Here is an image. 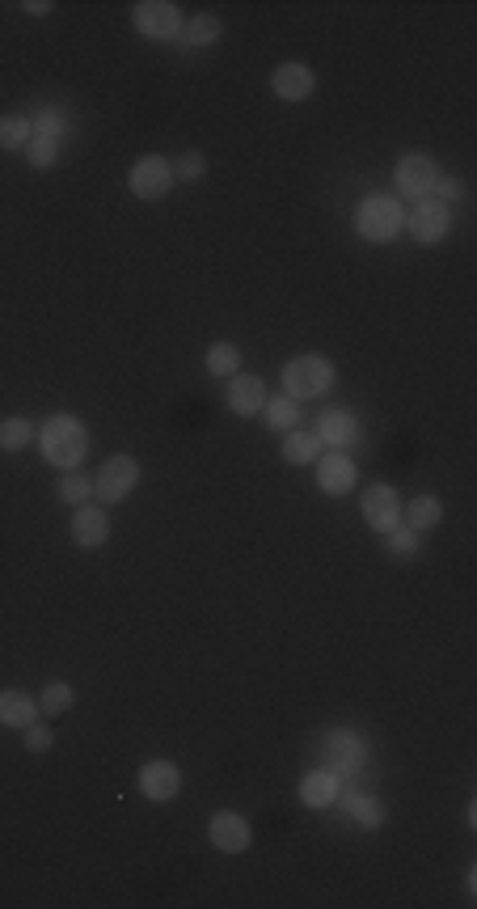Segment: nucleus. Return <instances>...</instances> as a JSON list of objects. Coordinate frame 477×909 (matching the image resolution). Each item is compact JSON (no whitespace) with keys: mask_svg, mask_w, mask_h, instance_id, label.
<instances>
[{"mask_svg":"<svg viewBox=\"0 0 477 909\" xmlns=\"http://www.w3.org/2000/svg\"><path fill=\"white\" fill-rule=\"evenodd\" d=\"M296 796H300V803H304V808H313V812H325V808H334V803H339V796H343V778L330 771V766H318V771H309L304 778H300Z\"/></svg>","mask_w":477,"mask_h":909,"instance_id":"nucleus-15","label":"nucleus"},{"mask_svg":"<svg viewBox=\"0 0 477 909\" xmlns=\"http://www.w3.org/2000/svg\"><path fill=\"white\" fill-rule=\"evenodd\" d=\"M38 453H43V462L55 466L59 474L80 469L85 453H89V428L68 411L43 419V428H38Z\"/></svg>","mask_w":477,"mask_h":909,"instance_id":"nucleus-1","label":"nucleus"},{"mask_svg":"<svg viewBox=\"0 0 477 909\" xmlns=\"http://www.w3.org/2000/svg\"><path fill=\"white\" fill-rule=\"evenodd\" d=\"M321 762L339 774V778L359 774L368 766V741H364L359 732H351V728H334V732H325V741H321Z\"/></svg>","mask_w":477,"mask_h":909,"instance_id":"nucleus-6","label":"nucleus"},{"mask_svg":"<svg viewBox=\"0 0 477 909\" xmlns=\"http://www.w3.org/2000/svg\"><path fill=\"white\" fill-rule=\"evenodd\" d=\"M334 381H339V368H334L325 356H318V352L292 356L288 364H284V373H279V386H284V393L296 398V402L325 398V393L334 389Z\"/></svg>","mask_w":477,"mask_h":909,"instance_id":"nucleus-3","label":"nucleus"},{"mask_svg":"<svg viewBox=\"0 0 477 909\" xmlns=\"http://www.w3.org/2000/svg\"><path fill=\"white\" fill-rule=\"evenodd\" d=\"M73 542L80 551H102L110 542V517L98 503H80L73 512Z\"/></svg>","mask_w":477,"mask_h":909,"instance_id":"nucleus-18","label":"nucleus"},{"mask_svg":"<svg viewBox=\"0 0 477 909\" xmlns=\"http://www.w3.org/2000/svg\"><path fill=\"white\" fill-rule=\"evenodd\" d=\"M279 453H284L288 466H313L325 448H321V441L313 436V428H309V432H304V428H292V432H284V448H279Z\"/></svg>","mask_w":477,"mask_h":909,"instance_id":"nucleus-21","label":"nucleus"},{"mask_svg":"<svg viewBox=\"0 0 477 909\" xmlns=\"http://www.w3.org/2000/svg\"><path fill=\"white\" fill-rule=\"evenodd\" d=\"M465 195V182L456 178V174H440V182H435V199L440 203H452V199H461Z\"/></svg>","mask_w":477,"mask_h":909,"instance_id":"nucleus-35","label":"nucleus"},{"mask_svg":"<svg viewBox=\"0 0 477 909\" xmlns=\"http://www.w3.org/2000/svg\"><path fill=\"white\" fill-rule=\"evenodd\" d=\"M135 787H140V796L148 803H169V799L182 796V771L174 762H165V757H153V762L140 766Z\"/></svg>","mask_w":477,"mask_h":909,"instance_id":"nucleus-11","label":"nucleus"},{"mask_svg":"<svg viewBox=\"0 0 477 909\" xmlns=\"http://www.w3.org/2000/svg\"><path fill=\"white\" fill-rule=\"evenodd\" d=\"M132 26L153 43H174L186 26V13L174 0H140L132 9Z\"/></svg>","mask_w":477,"mask_h":909,"instance_id":"nucleus-4","label":"nucleus"},{"mask_svg":"<svg viewBox=\"0 0 477 909\" xmlns=\"http://www.w3.org/2000/svg\"><path fill=\"white\" fill-rule=\"evenodd\" d=\"M30 123H34V136L59 140V144L73 132V119L64 114V107H38V111L30 114Z\"/></svg>","mask_w":477,"mask_h":909,"instance_id":"nucleus-26","label":"nucleus"},{"mask_svg":"<svg viewBox=\"0 0 477 909\" xmlns=\"http://www.w3.org/2000/svg\"><path fill=\"white\" fill-rule=\"evenodd\" d=\"M34 140V123L30 114H0V148L4 153H18Z\"/></svg>","mask_w":477,"mask_h":909,"instance_id":"nucleus-27","label":"nucleus"},{"mask_svg":"<svg viewBox=\"0 0 477 909\" xmlns=\"http://www.w3.org/2000/svg\"><path fill=\"white\" fill-rule=\"evenodd\" d=\"M263 419H266V428H270V432H292L296 423H304V411H300V402H296V398H288V393H275V398H266Z\"/></svg>","mask_w":477,"mask_h":909,"instance_id":"nucleus-24","label":"nucleus"},{"mask_svg":"<svg viewBox=\"0 0 477 909\" xmlns=\"http://www.w3.org/2000/svg\"><path fill=\"white\" fill-rule=\"evenodd\" d=\"M313 436L321 441V448H339V453H351L359 444V419L346 407H330V411L318 414L313 423Z\"/></svg>","mask_w":477,"mask_h":909,"instance_id":"nucleus-13","label":"nucleus"},{"mask_svg":"<svg viewBox=\"0 0 477 909\" xmlns=\"http://www.w3.org/2000/svg\"><path fill=\"white\" fill-rule=\"evenodd\" d=\"M59 140H47V136H34L26 144V166L30 169H52L55 162H59Z\"/></svg>","mask_w":477,"mask_h":909,"instance_id":"nucleus-32","label":"nucleus"},{"mask_svg":"<svg viewBox=\"0 0 477 909\" xmlns=\"http://www.w3.org/2000/svg\"><path fill=\"white\" fill-rule=\"evenodd\" d=\"M435 182H440V166H435L426 153H406L398 166H393V195H398L401 203L431 199V195H435Z\"/></svg>","mask_w":477,"mask_h":909,"instance_id":"nucleus-5","label":"nucleus"},{"mask_svg":"<svg viewBox=\"0 0 477 909\" xmlns=\"http://www.w3.org/2000/svg\"><path fill=\"white\" fill-rule=\"evenodd\" d=\"M208 373H212V377H224V381H229V377H237L241 373V347L237 343H212V347H208Z\"/></svg>","mask_w":477,"mask_h":909,"instance_id":"nucleus-30","label":"nucleus"},{"mask_svg":"<svg viewBox=\"0 0 477 909\" xmlns=\"http://www.w3.org/2000/svg\"><path fill=\"white\" fill-rule=\"evenodd\" d=\"M38 723V702L30 698L26 689H0V728H30Z\"/></svg>","mask_w":477,"mask_h":909,"instance_id":"nucleus-19","label":"nucleus"},{"mask_svg":"<svg viewBox=\"0 0 477 909\" xmlns=\"http://www.w3.org/2000/svg\"><path fill=\"white\" fill-rule=\"evenodd\" d=\"M355 233L368 242V246H389L406 233V203L398 195L371 191L359 199L355 208Z\"/></svg>","mask_w":477,"mask_h":909,"instance_id":"nucleus-2","label":"nucleus"},{"mask_svg":"<svg viewBox=\"0 0 477 909\" xmlns=\"http://www.w3.org/2000/svg\"><path fill=\"white\" fill-rule=\"evenodd\" d=\"M444 521V503L435 496H414L410 503H401V524H410L414 533H426Z\"/></svg>","mask_w":477,"mask_h":909,"instance_id":"nucleus-22","label":"nucleus"},{"mask_svg":"<svg viewBox=\"0 0 477 909\" xmlns=\"http://www.w3.org/2000/svg\"><path fill=\"white\" fill-rule=\"evenodd\" d=\"M73 702H77V689L68 681H47L38 689V711L43 716H64V711H73Z\"/></svg>","mask_w":477,"mask_h":909,"instance_id":"nucleus-28","label":"nucleus"},{"mask_svg":"<svg viewBox=\"0 0 477 909\" xmlns=\"http://www.w3.org/2000/svg\"><path fill=\"white\" fill-rule=\"evenodd\" d=\"M203 174H208V157H203V153H195V148L182 153V157L174 162V178H178V182H199Z\"/></svg>","mask_w":477,"mask_h":909,"instance_id":"nucleus-33","label":"nucleus"},{"mask_svg":"<svg viewBox=\"0 0 477 909\" xmlns=\"http://www.w3.org/2000/svg\"><path fill=\"white\" fill-rule=\"evenodd\" d=\"M22 741H26L30 753H47L55 744L52 728H43V723H30V728H22Z\"/></svg>","mask_w":477,"mask_h":909,"instance_id":"nucleus-34","label":"nucleus"},{"mask_svg":"<svg viewBox=\"0 0 477 909\" xmlns=\"http://www.w3.org/2000/svg\"><path fill=\"white\" fill-rule=\"evenodd\" d=\"M359 512H364V521L371 524V533H393L401 524V496L389 487V483H371L368 491L359 496Z\"/></svg>","mask_w":477,"mask_h":909,"instance_id":"nucleus-12","label":"nucleus"},{"mask_svg":"<svg viewBox=\"0 0 477 909\" xmlns=\"http://www.w3.org/2000/svg\"><path fill=\"white\" fill-rule=\"evenodd\" d=\"M266 398H270V393H266L263 377H254V373H237V377H229L224 402H229V411L241 414V419H249V414H263Z\"/></svg>","mask_w":477,"mask_h":909,"instance_id":"nucleus-17","label":"nucleus"},{"mask_svg":"<svg viewBox=\"0 0 477 909\" xmlns=\"http://www.w3.org/2000/svg\"><path fill=\"white\" fill-rule=\"evenodd\" d=\"M220 34H224V22H220L215 13H195V18H186L178 43L190 47V52H203V47H215V43H220Z\"/></svg>","mask_w":477,"mask_h":909,"instance_id":"nucleus-20","label":"nucleus"},{"mask_svg":"<svg viewBox=\"0 0 477 909\" xmlns=\"http://www.w3.org/2000/svg\"><path fill=\"white\" fill-rule=\"evenodd\" d=\"M22 9H26L30 18H47V13H52L55 4H52V0H26V4H22Z\"/></svg>","mask_w":477,"mask_h":909,"instance_id":"nucleus-36","label":"nucleus"},{"mask_svg":"<svg viewBox=\"0 0 477 909\" xmlns=\"http://www.w3.org/2000/svg\"><path fill=\"white\" fill-rule=\"evenodd\" d=\"M55 496H59V503H68V508H80V503H89V499H93V478H85L80 469H68V474L59 478Z\"/></svg>","mask_w":477,"mask_h":909,"instance_id":"nucleus-29","label":"nucleus"},{"mask_svg":"<svg viewBox=\"0 0 477 909\" xmlns=\"http://www.w3.org/2000/svg\"><path fill=\"white\" fill-rule=\"evenodd\" d=\"M313 474H318L321 496L339 499L359 487V466H355V457H346V453H339V448H325L318 462H313Z\"/></svg>","mask_w":477,"mask_h":909,"instance_id":"nucleus-10","label":"nucleus"},{"mask_svg":"<svg viewBox=\"0 0 477 909\" xmlns=\"http://www.w3.org/2000/svg\"><path fill=\"white\" fill-rule=\"evenodd\" d=\"M174 162H165V157H140L132 166V174H127V187H132L135 199H144V203H157V199H165V195L174 191Z\"/></svg>","mask_w":477,"mask_h":909,"instance_id":"nucleus-9","label":"nucleus"},{"mask_svg":"<svg viewBox=\"0 0 477 909\" xmlns=\"http://www.w3.org/2000/svg\"><path fill=\"white\" fill-rule=\"evenodd\" d=\"M34 441H38L34 419H26V414H9V419H0V453H22V448H30Z\"/></svg>","mask_w":477,"mask_h":909,"instance_id":"nucleus-23","label":"nucleus"},{"mask_svg":"<svg viewBox=\"0 0 477 909\" xmlns=\"http://www.w3.org/2000/svg\"><path fill=\"white\" fill-rule=\"evenodd\" d=\"M346 803V812L355 817V825L359 829H380L385 825V808H380V799L368 796V791H346V796H339Z\"/></svg>","mask_w":477,"mask_h":909,"instance_id":"nucleus-25","label":"nucleus"},{"mask_svg":"<svg viewBox=\"0 0 477 909\" xmlns=\"http://www.w3.org/2000/svg\"><path fill=\"white\" fill-rule=\"evenodd\" d=\"M465 888H469V893H477V867H469V876H465Z\"/></svg>","mask_w":477,"mask_h":909,"instance_id":"nucleus-37","label":"nucleus"},{"mask_svg":"<svg viewBox=\"0 0 477 909\" xmlns=\"http://www.w3.org/2000/svg\"><path fill=\"white\" fill-rule=\"evenodd\" d=\"M208 838H212V846L220 854H241L249 851L254 829H249V821H245L241 812H215L212 821H208Z\"/></svg>","mask_w":477,"mask_h":909,"instance_id":"nucleus-16","label":"nucleus"},{"mask_svg":"<svg viewBox=\"0 0 477 909\" xmlns=\"http://www.w3.org/2000/svg\"><path fill=\"white\" fill-rule=\"evenodd\" d=\"M135 487H140V462L127 457V453H114V457L102 462L98 478H93V499H102L110 508V503H123Z\"/></svg>","mask_w":477,"mask_h":909,"instance_id":"nucleus-7","label":"nucleus"},{"mask_svg":"<svg viewBox=\"0 0 477 909\" xmlns=\"http://www.w3.org/2000/svg\"><path fill=\"white\" fill-rule=\"evenodd\" d=\"M406 229H410V237H414L419 246H435V242H444L452 233V208L440 203L435 195H431V199H419V203L406 212Z\"/></svg>","mask_w":477,"mask_h":909,"instance_id":"nucleus-8","label":"nucleus"},{"mask_svg":"<svg viewBox=\"0 0 477 909\" xmlns=\"http://www.w3.org/2000/svg\"><path fill=\"white\" fill-rule=\"evenodd\" d=\"M385 551L393 554V558H419V551H423V533H414L410 524H398L393 533H385Z\"/></svg>","mask_w":477,"mask_h":909,"instance_id":"nucleus-31","label":"nucleus"},{"mask_svg":"<svg viewBox=\"0 0 477 909\" xmlns=\"http://www.w3.org/2000/svg\"><path fill=\"white\" fill-rule=\"evenodd\" d=\"M270 89H275L279 102H304L318 89V73L309 64H300V59H288V64H279L270 73Z\"/></svg>","mask_w":477,"mask_h":909,"instance_id":"nucleus-14","label":"nucleus"}]
</instances>
